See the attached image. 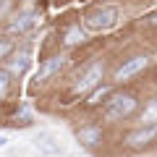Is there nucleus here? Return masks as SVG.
Segmentation results:
<instances>
[{"label": "nucleus", "mask_w": 157, "mask_h": 157, "mask_svg": "<svg viewBox=\"0 0 157 157\" xmlns=\"http://www.w3.org/2000/svg\"><path fill=\"white\" fill-rule=\"evenodd\" d=\"M118 16H121V11L115 6H102V8H94V11L86 13L84 26L89 32H107V29H113L118 24Z\"/></svg>", "instance_id": "nucleus-1"}, {"label": "nucleus", "mask_w": 157, "mask_h": 157, "mask_svg": "<svg viewBox=\"0 0 157 157\" xmlns=\"http://www.w3.org/2000/svg\"><path fill=\"white\" fill-rule=\"evenodd\" d=\"M136 97L134 94H110L105 100V118L107 121H123L136 110Z\"/></svg>", "instance_id": "nucleus-2"}, {"label": "nucleus", "mask_w": 157, "mask_h": 157, "mask_svg": "<svg viewBox=\"0 0 157 157\" xmlns=\"http://www.w3.org/2000/svg\"><path fill=\"white\" fill-rule=\"evenodd\" d=\"M102 76H105V68H102V63H92V66L86 68L84 73H81V78L76 81L73 92H76V94H86V92H92L94 86H100Z\"/></svg>", "instance_id": "nucleus-3"}, {"label": "nucleus", "mask_w": 157, "mask_h": 157, "mask_svg": "<svg viewBox=\"0 0 157 157\" xmlns=\"http://www.w3.org/2000/svg\"><path fill=\"white\" fill-rule=\"evenodd\" d=\"M157 139V123H147V126H139L136 131H131L126 136V147L131 149H139V147H147Z\"/></svg>", "instance_id": "nucleus-4"}, {"label": "nucleus", "mask_w": 157, "mask_h": 157, "mask_svg": "<svg viewBox=\"0 0 157 157\" xmlns=\"http://www.w3.org/2000/svg\"><path fill=\"white\" fill-rule=\"evenodd\" d=\"M149 66V58L147 55H139V58H131V60H126L123 66L115 71V81H128L131 76H136L139 71H144V68Z\"/></svg>", "instance_id": "nucleus-5"}, {"label": "nucleus", "mask_w": 157, "mask_h": 157, "mask_svg": "<svg viewBox=\"0 0 157 157\" xmlns=\"http://www.w3.org/2000/svg\"><path fill=\"white\" fill-rule=\"evenodd\" d=\"M66 60H68L66 55H52V58H47V60L39 66V71H37V76H34V81H37V84H42V81H47L50 76H55L58 71H63Z\"/></svg>", "instance_id": "nucleus-6"}, {"label": "nucleus", "mask_w": 157, "mask_h": 157, "mask_svg": "<svg viewBox=\"0 0 157 157\" xmlns=\"http://www.w3.org/2000/svg\"><path fill=\"white\" fill-rule=\"evenodd\" d=\"M34 147H37L42 155H47V157H58L63 152V147L58 144V139L52 134H47V131H42V134L34 136Z\"/></svg>", "instance_id": "nucleus-7"}, {"label": "nucleus", "mask_w": 157, "mask_h": 157, "mask_svg": "<svg viewBox=\"0 0 157 157\" xmlns=\"http://www.w3.org/2000/svg\"><path fill=\"white\" fill-rule=\"evenodd\" d=\"M29 63H32L29 50H21V52H16V55L6 63V66H8V73H13V76H24V73H26V68H29Z\"/></svg>", "instance_id": "nucleus-8"}, {"label": "nucleus", "mask_w": 157, "mask_h": 157, "mask_svg": "<svg viewBox=\"0 0 157 157\" xmlns=\"http://www.w3.org/2000/svg\"><path fill=\"white\" fill-rule=\"evenodd\" d=\"M34 24H37V13L34 11H26V13H21V16H16L11 21V32H29V29L34 26Z\"/></svg>", "instance_id": "nucleus-9"}, {"label": "nucleus", "mask_w": 157, "mask_h": 157, "mask_svg": "<svg viewBox=\"0 0 157 157\" xmlns=\"http://www.w3.org/2000/svg\"><path fill=\"white\" fill-rule=\"evenodd\" d=\"M76 136H78V141H81V144L97 147V144H100V139H102V131L97 128V126H86V128H81Z\"/></svg>", "instance_id": "nucleus-10"}, {"label": "nucleus", "mask_w": 157, "mask_h": 157, "mask_svg": "<svg viewBox=\"0 0 157 157\" xmlns=\"http://www.w3.org/2000/svg\"><path fill=\"white\" fill-rule=\"evenodd\" d=\"M139 123H141V126H147V123H157V100L147 102V107L141 110V115H139Z\"/></svg>", "instance_id": "nucleus-11"}, {"label": "nucleus", "mask_w": 157, "mask_h": 157, "mask_svg": "<svg viewBox=\"0 0 157 157\" xmlns=\"http://www.w3.org/2000/svg\"><path fill=\"white\" fill-rule=\"evenodd\" d=\"M110 94H113L110 86H94L92 94H89V100H86V105H100V102H105Z\"/></svg>", "instance_id": "nucleus-12"}, {"label": "nucleus", "mask_w": 157, "mask_h": 157, "mask_svg": "<svg viewBox=\"0 0 157 157\" xmlns=\"http://www.w3.org/2000/svg\"><path fill=\"white\" fill-rule=\"evenodd\" d=\"M86 39V32L81 26H71L66 32V45H78V42H84Z\"/></svg>", "instance_id": "nucleus-13"}, {"label": "nucleus", "mask_w": 157, "mask_h": 157, "mask_svg": "<svg viewBox=\"0 0 157 157\" xmlns=\"http://www.w3.org/2000/svg\"><path fill=\"white\" fill-rule=\"evenodd\" d=\"M13 52V39H0V60Z\"/></svg>", "instance_id": "nucleus-14"}, {"label": "nucleus", "mask_w": 157, "mask_h": 157, "mask_svg": "<svg viewBox=\"0 0 157 157\" xmlns=\"http://www.w3.org/2000/svg\"><path fill=\"white\" fill-rule=\"evenodd\" d=\"M8 86H11V81H8V73H6V71H0V100L8 94Z\"/></svg>", "instance_id": "nucleus-15"}, {"label": "nucleus", "mask_w": 157, "mask_h": 157, "mask_svg": "<svg viewBox=\"0 0 157 157\" xmlns=\"http://www.w3.org/2000/svg\"><path fill=\"white\" fill-rule=\"evenodd\" d=\"M8 11H11V0H0V18L6 16Z\"/></svg>", "instance_id": "nucleus-16"}, {"label": "nucleus", "mask_w": 157, "mask_h": 157, "mask_svg": "<svg viewBox=\"0 0 157 157\" xmlns=\"http://www.w3.org/2000/svg\"><path fill=\"white\" fill-rule=\"evenodd\" d=\"M3 144H6V136H3V134H0V147H3Z\"/></svg>", "instance_id": "nucleus-17"}, {"label": "nucleus", "mask_w": 157, "mask_h": 157, "mask_svg": "<svg viewBox=\"0 0 157 157\" xmlns=\"http://www.w3.org/2000/svg\"><path fill=\"white\" fill-rule=\"evenodd\" d=\"M152 21H157V16H152Z\"/></svg>", "instance_id": "nucleus-18"}]
</instances>
